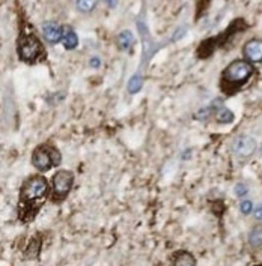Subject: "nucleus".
Listing matches in <instances>:
<instances>
[{
	"mask_svg": "<svg viewBox=\"0 0 262 266\" xmlns=\"http://www.w3.org/2000/svg\"><path fill=\"white\" fill-rule=\"evenodd\" d=\"M50 194L49 180L43 175L29 176L20 188L18 220L23 224L32 222L46 205Z\"/></svg>",
	"mask_w": 262,
	"mask_h": 266,
	"instance_id": "1",
	"label": "nucleus"
},
{
	"mask_svg": "<svg viewBox=\"0 0 262 266\" xmlns=\"http://www.w3.org/2000/svg\"><path fill=\"white\" fill-rule=\"evenodd\" d=\"M256 69L253 63L246 59H235L226 68H223L218 80V88L224 96H234L250 82Z\"/></svg>",
	"mask_w": 262,
	"mask_h": 266,
	"instance_id": "2",
	"label": "nucleus"
},
{
	"mask_svg": "<svg viewBox=\"0 0 262 266\" xmlns=\"http://www.w3.org/2000/svg\"><path fill=\"white\" fill-rule=\"evenodd\" d=\"M249 27L250 26L244 18H235L228 26L226 30H223L221 33H218L215 36H211V38H207L205 41H202L196 48V56L199 59H210L217 51V48L228 47V44L234 40L238 33L247 30Z\"/></svg>",
	"mask_w": 262,
	"mask_h": 266,
	"instance_id": "3",
	"label": "nucleus"
},
{
	"mask_svg": "<svg viewBox=\"0 0 262 266\" xmlns=\"http://www.w3.org/2000/svg\"><path fill=\"white\" fill-rule=\"evenodd\" d=\"M17 54L18 59L27 65H35L47 59V51L41 40L35 35V32L26 30V27L20 29V36L17 41Z\"/></svg>",
	"mask_w": 262,
	"mask_h": 266,
	"instance_id": "4",
	"label": "nucleus"
},
{
	"mask_svg": "<svg viewBox=\"0 0 262 266\" xmlns=\"http://www.w3.org/2000/svg\"><path fill=\"white\" fill-rule=\"evenodd\" d=\"M60 163L62 155L59 149L50 143H41L32 152V166L41 173H46L53 167H57Z\"/></svg>",
	"mask_w": 262,
	"mask_h": 266,
	"instance_id": "5",
	"label": "nucleus"
},
{
	"mask_svg": "<svg viewBox=\"0 0 262 266\" xmlns=\"http://www.w3.org/2000/svg\"><path fill=\"white\" fill-rule=\"evenodd\" d=\"M74 185V173L69 170H57L52 177V202L62 203L69 196Z\"/></svg>",
	"mask_w": 262,
	"mask_h": 266,
	"instance_id": "6",
	"label": "nucleus"
},
{
	"mask_svg": "<svg viewBox=\"0 0 262 266\" xmlns=\"http://www.w3.org/2000/svg\"><path fill=\"white\" fill-rule=\"evenodd\" d=\"M258 149V143L253 137L250 135H238L232 141V152L234 155L240 160H249L255 155V152Z\"/></svg>",
	"mask_w": 262,
	"mask_h": 266,
	"instance_id": "7",
	"label": "nucleus"
},
{
	"mask_svg": "<svg viewBox=\"0 0 262 266\" xmlns=\"http://www.w3.org/2000/svg\"><path fill=\"white\" fill-rule=\"evenodd\" d=\"M243 56L250 63H262V40H249L243 45Z\"/></svg>",
	"mask_w": 262,
	"mask_h": 266,
	"instance_id": "8",
	"label": "nucleus"
},
{
	"mask_svg": "<svg viewBox=\"0 0 262 266\" xmlns=\"http://www.w3.org/2000/svg\"><path fill=\"white\" fill-rule=\"evenodd\" d=\"M43 36L44 40L54 45V44H59L62 43V38H63V26L54 23V21H47L43 24Z\"/></svg>",
	"mask_w": 262,
	"mask_h": 266,
	"instance_id": "9",
	"label": "nucleus"
},
{
	"mask_svg": "<svg viewBox=\"0 0 262 266\" xmlns=\"http://www.w3.org/2000/svg\"><path fill=\"white\" fill-rule=\"evenodd\" d=\"M169 262L172 265H176V266H193V265H196V259L193 257V254L189 253V251H184V250L172 253Z\"/></svg>",
	"mask_w": 262,
	"mask_h": 266,
	"instance_id": "10",
	"label": "nucleus"
},
{
	"mask_svg": "<svg viewBox=\"0 0 262 266\" xmlns=\"http://www.w3.org/2000/svg\"><path fill=\"white\" fill-rule=\"evenodd\" d=\"M62 44L65 47V50H74L79 44V38L77 33L74 32L72 27L69 26H63V38H62Z\"/></svg>",
	"mask_w": 262,
	"mask_h": 266,
	"instance_id": "11",
	"label": "nucleus"
},
{
	"mask_svg": "<svg viewBox=\"0 0 262 266\" xmlns=\"http://www.w3.org/2000/svg\"><path fill=\"white\" fill-rule=\"evenodd\" d=\"M41 245H43L41 236L40 235L33 236L29 241V244H27V247L24 250V257L26 259H36V257H38V254H40V251H41Z\"/></svg>",
	"mask_w": 262,
	"mask_h": 266,
	"instance_id": "12",
	"label": "nucleus"
},
{
	"mask_svg": "<svg viewBox=\"0 0 262 266\" xmlns=\"http://www.w3.org/2000/svg\"><path fill=\"white\" fill-rule=\"evenodd\" d=\"M134 35L130 32V30H122L119 35H118V47L119 50L122 51H130L133 47H134Z\"/></svg>",
	"mask_w": 262,
	"mask_h": 266,
	"instance_id": "13",
	"label": "nucleus"
},
{
	"mask_svg": "<svg viewBox=\"0 0 262 266\" xmlns=\"http://www.w3.org/2000/svg\"><path fill=\"white\" fill-rule=\"evenodd\" d=\"M247 241H249V245L252 248L262 247V224H258V225L253 227V229L250 230V233H249Z\"/></svg>",
	"mask_w": 262,
	"mask_h": 266,
	"instance_id": "14",
	"label": "nucleus"
},
{
	"mask_svg": "<svg viewBox=\"0 0 262 266\" xmlns=\"http://www.w3.org/2000/svg\"><path fill=\"white\" fill-rule=\"evenodd\" d=\"M217 124H232L235 121V115L226 107H221L215 111V115H214Z\"/></svg>",
	"mask_w": 262,
	"mask_h": 266,
	"instance_id": "15",
	"label": "nucleus"
},
{
	"mask_svg": "<svg viewBox=\"0 0 262 266\" xmlns=\"http://www.w3.org/2000/svg\"><path fill=\"white\" fill-rule=\"evenodd\" d=\"M211 2L212 0H195V14H196L195 20L196 21H199L207 14V11L211 6Z\"/></svg>",
	"mask_w": 262,
	"mask_h": 266,
	"instance_id": "16",
	"label": "nucleus"
},
{
	"mask_svg": "<svg viewBox=\"0 0 262 266\" xmlns=\"http://www.w3.org/2000/svg\"><path fill=\"white\" fill-rule=\"evenodd\" d=\"M97 0H76V8L82 14H91L97 8Z\"/></svg>",
	"mask_w": 262,
	"mask_h": 266,
	"instance_id": "17",
	"label": "nucleus"
},
{
	"mask_svg": "<svg viewBox=\"0 0 262 266\" xmlns=\"http://www.w3.org/2000/svg\"><path fill=\"white\" fill-rule=\"evenodd\" d=\"M142 88V79L139 75H134V77L128 82V92L130 93H137Z\"/></svg>",
	"mask_w": 262,
	"mask_h": 266,
	"instance_id": "18",
	"label": "nucleus"
},
{
	"mask_svg": "<svg viewBox=\"0 0 262 266\" xmlns=\"http://www.w3.org/2000/svg\"><path fill=\"white\" fill-rule=\"evenodd\" d=\"M240 211H241L243 215H250V212L253 211V203H252L250 200H244V202H241V205H240Z\"/></svg>",
	"mask_w": 262,
	"mask_h": 266,
	"instance_id": "19",
	"label": "nucleus"
},
{
	"mask_svg": "<svg viewBox=\"0 0 262 266\" xmlns=\"http://www.w3.org/2000/svg\"><path fill=\"white\" fill-rule=\"evenodd\" d=\"M247 193H249L247 185L238 183V185L235 186V194H237V197H244V196H247Z\"/></svg>",
	"mask_w": 262,
	"mask_h": 266,
	"instance_id": "20",
	"label": "nucleus"
},
{
	"mask_svg": "<svg viewBox=\"0 0 262 266\" xmlns=\"http://www.w3.org/2000/svg\"><path fill=\"white\" fill-rule=\"evenodd\" d=\"M89 62H91L89 65H91L92 68H100V66H101V60H100V57H91Z\"/></svg>",
	"mask_w": 262,
	"mask_h": 266,
	"instance_id": "21",
	"label": "nucleus"
},
{
	"mask_svg": "<svg viewBox=\"0 0 262 266\" xmlns=\"http://www.w3.org/2000/svg\"><path fill=\"white\" fill-rule=\"evenodd\" d=\"M103 2H104L108 8H111V9H115V8L118 6V0H103Z\"/></svg>",
	"mask_w": 262,
	"mask_h": 266,
	"instance_id": "22",
	"label": "nucleus"
},
{
	"mask_svg": "<svg viewBox=\"0 0 262 266\" xmlns=\"http://www.w3.org/2000/svg\"><path fill=\"white\" fill-rule=\"evenodd\" d=\"M255 218L259 220V221H262V205H259V206L255 209Z\"/></svg>",
	"mask_w": 262,
	"mask_h": 266,
	"instance_id": "23",
	"label": "nucleus"
}]
</instances>
